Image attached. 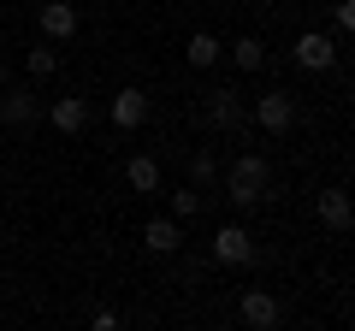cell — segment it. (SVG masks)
Returning a JSON list of instances; mask_svg holds the SVG:
<instances>
[{
    "mask_svg": "<svg viewBox=\"0 0 355 331\" xmlns=\"http://www.w3.org/2000/svg\"><path fill=\"white\" fill-rule=\"evenodd\" d=\"M214 260H219V267H254V237H249V225H219V231H214Z\"/></svg>",
    "mask_w": 355,
    "mask_h": 331,
    "instance_id": "obj_3",
    "label": "cell"
},
{
    "mask_svg": "<svg viewBox=\"0 0 355 331\" xmlns=\"http://www.w3.org/2000/svg\"><path fill=\"white\" fill-rule=\"evenodd\" d=\"M24 71L36 77V83H48V77L60 71V53H53V42H42V48H30V53H24Z\"/></svg>",
    "mask_w": 355,
    "mask_h": 331,
    "instance_id": "obj_16",
    "label": "cell"
},
{
    "mask_svg": "<svg viewBox=\"0 0 355 331\" xmlns=\"http://www.w3.org/2000/svg\"><path fill=\"white\" fill-rule=\"evenodd\" d=\"M207 118H214V130L243 136V130H249V101H243L237 89H214V95H207Z\"/></svg>",
    "mask_w": 355,
    "mask_h": 331,
    "instance_id": "obj_6",
    "label": "cell"
},
{
    "mask_svg": "<svg viewBox=\"0 0 355 331\" xmlns=\"http://www.w3.org/2000/svg\"><path fill=\"white\" fill-rule=\"evenodd\" d=\"M331 30H338V36L355 30V0H338V6H331Z\"/></svg>",
    "mask_w": 355,
    "mask_h": 331,
    "instance_id": "obj_19",
    "label": "cell"
},
{
    "mask_svg": "<svg viewBox=\"0 0 355 331\" xmlns=\"http://www.w3.org/2000/svg\"><path fill=\"white\" fill-rule=\"evenodd\" d=\"M125 184L137 195H154V190H160V160H154V154H130V160H125Z\"/></svg>",
    "mask_w": 355,
    "mask_h": 331,
    "instance_id": "obj_13",
    "label": "cell"
},
{
    "mask_svg": "<svg viewBox=\"0 0 355 331\" xmlns=\"http://www.w3.org/2000/svg\"><path fill=\"white\" fill-rule=\"evenodd\" d=\"M249 125H261L266 136H291L296 130V95L291 89H266L261 101L249 107Z\"/></svg>",
    "mask_w": 355,
    "mask_h": 331,
    "instance_id": "obj_2",
    "label": "cell"
},
{
    "mask_svg": "<svg viewBox=\"0 0 355 331\" xmlns=\"http://www.w3.org/2000/svg\"><path fill=\"white\" fill-rule=\"evenodd\" d=\"M107 118H113L119 130H142V125H148V95H142L137 83H130V89H119L113 107H107Z\"/></svg>",
    "mask_w": 355,
    "mask_h": 331,
    "instance_id": "obj_8",
    "label": "cell"
},
{
    "mask_svg": "<svg viewBox=\"0 0 355 331\" xmlns=\"http://www.w3.org/2000/svg\"><path fill=\"white\" fill-rule=\"evenodd\" d=\"M291 60L302 65V71H331V65H338V42L331 36H320V30H302V36H296V48H291Z\"/></svg>",
    "mask_w": 355,
    "mask_h": 331,
    "instance_id": "obj_5",
    "label": "cell"
},
{
    "mask_svg": "<svg viewBox=\"0 0 355 331\" xmlns=\"http://www.w3.org/2000/svg\"><path fill=\"white\" fill-rule=\"evenodd\" d=\"M77 24H83V18H77L71 0H42V6H36V30H42L48 42H71Z\"/></svg>",
    "mask_w": 355,
    "mask_h": 331,
    "instance_id": "obj_7",
    "label": "cell"
},
{
    "mask_svg": "<svg viewBox=\"0 0 355 331\" xmlns=\"http://www.w3.org/2000/svg\"><path fill=\"white\" fill-rule=\"evenodd\" d=\"M202 213V190H178L172 195V219H196Z\"/></svg>",
    "mask_w": 355,
    "mask_h": 331,
    "instance_id": "obj_18",
    "label": "cell"
},
{
    "mask_svg": "<svg viewBox=\"0 0 355 331\" xmlns=\"http://www.w3.org/2000/svg\"><path fill=\"white\" fill-rule=\"evenodd\" d=\"M0 118H6L12 130H30L42 118V107H36V95H30V89H12V83H6V89H0Z\"/></svg>",
    "mask_w": 355,
    "mask_h": 331,
    "instance_id": "obj_12",
    "label": "cell"
},
{
    "mask_svg": "<svg viewBox=\"0 0 355 331\" xmlns=\"http://www.w3.org/2000/svg\"><path fill=\"white\" fill-rule=\"evenodd\" d=\"M142 249H148V255H178V249H184V219H148V225H142Z\"/></svg>",
    "mask_w": 355,
    "mask_h": 331,
    "instance_id": "obj_11",
    "label": "cell"
},
{
    "mask_svg": "<svg viewBox=\"0 0 355 331\" xmlns=\"http://www.w3.org/2000/svg\"><path fill=\"white\" fill-rule=\"evenodd\" d=\"M89 118H95V113H89L83 95H65V101H53V107H48V125L60 130V136H83Z\"/></svg>",
    "mask_w": 355,
    "mask_h": 331,
    "instance_id": "obj_10",
    "label": "cell"
},
{
    "mask_svg": "<svg viewBox=\"0 0 355 331\" xmlns=\"http://www.w3.org/2000/svg\"><path fill=\"white\" fill-rule=\"evenodd\" d=\"M237 319H243V325H254V331H272L284 319V302L272 290H243L237 296Z\"/></svg>",
    "mask_w": 355,
    "mask_h": 331,
    "instance_id": "obj_4",
    "label": "cell"
},
{
    "mask_svg": "<svg viewBox=\"0 0 355 331\" xmlns=\"http://www.w3.org/2000/svg\"><path fill=\"white\" fill-rule=\"evenodd\" d=\"M314 213H320V225H326L331 237H343V231L355 225V213H349V190H338V184H331V190H320Z\"/></svg>",
    "mask_w": 355,
    "mask_h": 331,
    "instance_id": "obj_9",
    "label": "cell"
},
{
    "mask_svg": "<svg viewBox=\"0 0 355 331\" xmlns=\"http://www.w3.org/2000/svg\"><path fill=\"white\" fill-rule=\"evenodd\" d=\"M225 53H231V65H237V71H261V65H266V42H261V36H237Z\"/></svg>",
    "mask_w": 355,
    "mask_h": 331,
    "instance_id": "obj_15",
    "label": "cell"
},
{
    "mask_svg": "<svg viewBox=\"0 0 355 331\" xmlns=\"http://www.w3.org/2000/svg\"><path fill=\"white\" fill-rule=\"evenodd\" d=\"M6 83H12V77H6V65H0V89H6Z\"/></svg>",
    "mask_w": 355,
    "mask_h": 331,
    "instance_id": "obj_20",
    "label": "cell"
},
{
    "mask_svg": "<svg viewBox=\"0 0 355 331\" xmlns=\"http://www.w3.org/2000/svg\"><path fill=\"white\" fill-rule=\"evenodd\" d=\"M231 6H237V0H231Z\"/></svg>",
    "mask_w": 355,
    "mask_h": 331,
    "instance_id": "obj_21",
    "label": "cell"
},
{
    "mask_svg": "<svg viewBox=\"0 0 355 331\" xmlns=\"http://www.w3.org/2000/svg\"><path fill=\"white\" fill-rule=\"evenodd\" d=\"M225 202L231 207H261L272 202V160L266 154H237L225 172Z\"/></svg>",
    "mask_w": 355,
    "mask_h": 331,
    "instance_id": "obj_1",
    "label": "cell"
},
{
    "mask_svg": "<svg viewBox=\"0 0 355 331\" xmlns=\"http://www.w3.org/2000/svg\"><path fill=\"white\" fill-rule=\"evenodd\" d=\"M190 178H196V190H207V184L219 178V160H214V154H207V148H202V154H196V160H190Z\"/></svg>",
    "mask_w": 355,
    "mask_h": 331,
    "instance_id": "obj_17",
    "label": "cell"
},
{
    "mask_svg": "<svg viewBox=\"0 0 355 331\" xmlns=\"http://www.w3.org/2000/svg\"><path fill=\"white\" fill-rule=\"evenodd\" d=\"M184 60H190L196 71H214V65L225 60V42H219L214 30H196V36H190V48H184Z\"/></svg>",
    "mask_w": 355,
    "mask_h": 331,
    "instance_id": "obj_14",
    "label": "cell"
}]
</instances>
